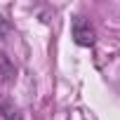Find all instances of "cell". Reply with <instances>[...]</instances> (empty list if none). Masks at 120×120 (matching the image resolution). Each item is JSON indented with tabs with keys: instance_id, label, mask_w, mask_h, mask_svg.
<instances>
[{
	"instance_id": "obj_1",
	"label": "cell",
	"mask_w": 120,
	"mask_h": 120,
	"mask_svg": "<svg viewBox=\"0 0 120 120\" xmlns=\"http://www.w3.org/2000/svg\"><path fill=\"white\" fill-rule=\"evenodd\" d=\"M71 33H73V42L80 47H92L97 42V31L92 26V21L82 14H75L71 21Z\"/></svg>"
},
{
	"instance_id": "obj_2",
	"label": "cell",
	"mask_w": 120,
	"mask_h": 120,
	"mask_svg": "<svg viewBox=\"0 0 120 120\" xmlns=\"http://www.w3.org/2000/svg\"><path fill=\"white\" fill-rule=\"evenodd\" d=\"M0 115H3V120H24L19 106H17L14 101H10V99H3V101H0Z\"/></svg>"
},
{
	"instance_id": "obj_3",
	"label": "cell",
	"mask_w": 120,
	"mask_h": 120,
	"mask_svg": "<svg viewBox=\"0 0 120 120\" xmlns=\"http://www.w3.org/2000/svg\"><path fill=\"white\" fill-rule=\"evenodd\" d=\"M14 78H17V68H14V64L10 61L7 54L0 52V80L10 82V80H14Z\"/></svg>"
},
{
	"instance_id": "obj_4",
	"label": "cell",
	"mask_w": 120,
	"mask_h": 120,
	"mask_svg": "<svg viewBox=\"0 0 120 120\" xmlns=\"http://www.w3.org/2000/svg\"><path fill=\"white\" fill-rule=\"evenodd\" d=\"M10 31H12V24H10L3 14H0V40H5V38L10 35Z\"/></svg>"
}]
</instances>
